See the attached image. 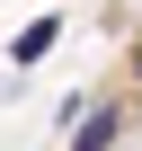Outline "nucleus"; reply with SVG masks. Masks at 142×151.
<instances>
[{
  "mask_svg": "<svg viewBox=\"0 0 142 151\" xmlns=\"http://www.w3.org/2000/svg\"><path fill=\"white\" fill-rule=\"evenodd\" d=\"M115 124H124L115 107H89V116H80V133H71V151H107V142H115Z\"/></svg>",
  "mask_w": 142,
  "mask_h": 151,
  "instance_id": "1",
  "label": "nucleus"
},
{
  "mask_svg": "<svg viewBox=\"0 0 142 151\" xmlns=\"http://www.w3.org/2000/svg\"><path fill=\"white\" fill-rule=\"evenodd\" d=\"M53 36H62V18H36L27 36H9V62H44V53H53Z\"/></svg>",
  "mask_w": 142,
  "mask_h": 151,
  "instance_id": "2",
  "label": "nucleus"
},
{
  "mask_svg": "<svg viewBox=\"0 0 142 151\" xmlns=\"http://www.w3.org/2000/svg\"><path fill=\"white\" fill-rule=\"evenodd\" d=\"M133 71H142V45H133Z\"/></svg>",
  "mask_w": 142,
  "mask_h": 151,
  "instance_id": "3",
  "label": "nucleus"
}]
</instances>
